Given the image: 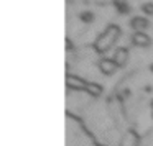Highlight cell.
<instances>
[{
	"mask_svg": "<svg viewBox=\"0 0 153 146\" xmlns=\"http://www.w3.org/2000/svg\"><path fill=\"white\" fill-rule=\"evenodd\" d=\"M152 71H153V64H152Z\"/></svg>",
	"mask_w": 153,
	"mask_h": 146,
	"instance_id": "8fae6325",
	"label": "cell"
},
{
	"mask_svg": "<svg viewBox=\"0 0 153 146\" xmlns=\"http://www.w3.org/2000/svg\"><path fill=\"white\" fill-rule=\"evenodd\" d=\"M99 69L102 74H105V76H109V74H114L117 69H119V66L115 64V61L114 59H100L99 63Z\"/></svg>",
	"mask_w": 153,
	"mask_h": 146,
	"instance_id": "3957f363",
	"label": "cell"
},
{
	"mask_svg": "<svg viewBox=\"0 0 153 146\" xmlns=\"http://www.w3.org/2000/svg\"><path fill=\"white\" fill-rule=\"evenodd\" d=\"M142 10L145 12L146 15H153V4H143L142 5Z\"/></svg>",
	"mask_w": 153,
	"mask_h": 146,
	"instance_id": "30bf717a",
	"label": "cell"
},
{
	"mask_svg": "<svg viewBox=\"0 0 153 146\" xmlns=\"http://www.w3.org/2000/svg\"><path fill=\"white\" fill-rule=\"evenodd\" d=\"M86 92L89 94V95H92V97H99L100 94H102V87H100L99 84H96V82H91V84H87Z\"/></svg>",
	"mask_w": 153,
	"mask_h": 146,
	"instance_id": "ba28073f",
	"label": "cell"
},
{
	"mask_svg": "<svg viewBox=\"0 0 153 146\" xmlns=\"http://www.w3.org/2000/svg\"><path fill=\"white\" fill-rule=\"evenodd\" d=\"M146 27H148V20H146V18L135 17V18L132 20V28H133V30H137V31H142V30H145Z\"/></svg>",
	"mask_w": 153,
	"mask_h": 146,
	"instance_id": "52a82bcc",
	"label": "cell"
},
{
	"mask_svg": "<svg viewBox=\"0 0 153 146\" xmlns=\"http://www.w3.org/2000/svg\"><path fill=\"white\" fill-rule=\"evenodd\" d=\"M120 146H138V136L133 131H128L123 135L122 141H120Z\"/></svg>",
	"mask_w": 153,
	"mask_h": 146,
	"instance_id": "8992f818",
	"label": "cell"
},
{
	"mask_svg": "<svg viewBox=\"0 0 153 146\" xmlns=\"http://www.w3.org/2000/svg\"><path fill=\"white\" fill-rule=\"evenodd\" d=\"M81 20L86 21V23H91V21L94 20V15L91 13V12H84V13H81Z\"/></svg>",
	"mask_w": 153,
	"mask_h": 146,
	"instance_id": "9c48e42d",
	"label": "cell"
},
{
	"mask_svg": "<svg viewBox=\"0 0 153 146\" xmlns=\"http://www.w3.org/2000/svg\"><path fill=\"white\" fill-rule=\"evenodd\" d=\"M132 43L135 44V46H148L150 44V38L146 36L143 31H135L132 36Z\"/></svg>",
	"mask_w": 153,
	"mask_h": 146,
	"instance_id": "277c9868",
	"label": "cell"
},
{
	"mask_svg": "<svg viewBox=\"0 0 153 146\" xmlns=\"http://www.w3.org/2000/svg\"><path fill=\"white\" fill-rule=\"evenodd\" d=\"M119 35H120V28H119V27H115V25H110V27H107L105 31H104V33L100 35L99 38H97V41H96V49L99 51V53H105V51H109L110 48L114 46V43L117 41Z\"/></svg>",
	"mask_w": 153,
	"mask_h": 146,
	"instance_id": "6da1fadb",
	"label": "cell"
},
{
	"mask_svg": "<svg viewBox=\"0 0 153 146\" xmlns=\"http://www.w3.org/2000/svg\"><path fill=\"white\" fill-rule=\"evenodd\" d=\"M66 86L74 90H86L87 89L86 80H82L81 77H76V76H66Z\"/></svg>",
	"mask_w": 153,
	"mask_h": 146,
	"instance_id": "7a4b0ae2",
	"label": "cell"
},
{
	"mask_svg": "<svg viewBox=\"0 0 153 146\" xmlns=\"http://www.w3.org/2000/svg\"><path fill=\"white\" fill-rule=\"evenodd\" d=\"M127 59H128V51H127L125 48H119V49L115 51V54H114V61H115V64L119 67H122L123 64L127 63Z\"/></svg>",
	"mask_w": 153,
	"mask_h": 146,
	"instance_id": "5b68a950",
	"label": "cell"
}]
</instances>
